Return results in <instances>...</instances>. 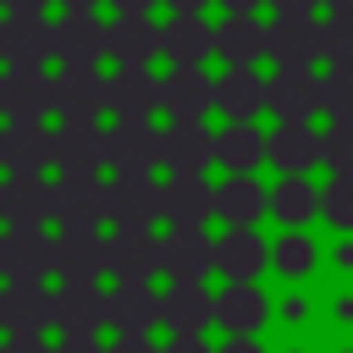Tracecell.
<instances>
[{
    "label": "cell",
    "mask_w": 353,
    "mask_h": 353,
    "mask_svg": "<svg viewBox=\"0 0 353 353\" xmlns=\"http://www.w3.org/2000/svg\"><path fill=\"white\" fill-rule=\"evenodd\" d=\"M270 61L276 66H314V61H325V22L276 11V22H270Z\"/></svg>",
    "instance_id": "obj_14"
},
{
    "label": "cell",
    "mask_w": 353,
    "mask_h": 353,
    "mask_svg": "<svg viewBox=\"0 0 353 353\" xmlns=\"http://www.w3.org/2000/svg\"><path fill=\"white\" fill-rule=\"evenodd\" d=\"M270 215L287 226H303L309 215H320V193L309 188V176H281L270 188Z\"/></svg>",
    "instance_id": "obj_34"
},
{
    "label": "cell",
    "mask_w": 353,
    "mask_h": 353,
    "mask_svg": "<svg viewBox=\"0 0 353 353\" xmlns=\"http://www.w3.org/2000/svg\"><path fill=\"white\" fill-rule=\"evenodd\" d=\"M110 94V77H99L94 66H61L55 77V116L61 121H99Z\"/></svg>",
    "instance_id": "obj_17"
},
{
    "label": "cell",
    "mask_w": 353,
    "mask_h": 353,
    "mask_svg": "<svg viewBox=\"0 0 353 353\" xmlns=\"http://www.w3.org/2000/svg\"><path fill=\"white\" fill-rule=\"evenodd\" d=\"M221 270V237L204 226H171L165 232V276L171 281H210Z\"/></svg>",
    "instance_id": "obj_6"
},
{
    "label": "cell",
    "mask_w": 353,
    "mask_h": 353,
    "mask_svg": "<svg viewBox=\"0 0 353 353\" xmlns=\"http://www.w3.org/2000/svg\"><path fill=\"white\" fill-rule=\"evenodd\" d=\"M99 325H110V292L99 281H61L55 287V331L94 336Z\"/></svg>",
    "instance_id": "obj_7"
},
{
    "label": "cell",
    "mask_w": 353,
    "mask_h": 353,
    "mask_svg": "<svg viewBox=\"0 0 353 353\" xmlns=\"http://www.w3.org/2000/svg\"><path fill=\"white\" fill-rule=\"evenodd\" d=\"M165 221V188L154 176H110V226Z\"/></svg>",
    "instance_id": "obj_20"
},
{
    "label": "cell",
    "mask_w": 353,
    "mask_h": 353,
    "mask_svg": "<svg viewBox=\"0 0 353 353\" xmlns=\"http://www.w3.org/2000/svg\"><path fill=\"white\" fill-rule=\"evenodd\" d=\"M105 110L110 116H154V110H165V77H154L149 66H116Z\"/></svg>",
    "instance_id": "obj_21"
},
{
    "label": "cell",
    "mask_w": 353,
    "mask_h": 353,
    "mask_svg": "<svg viewBox=\"0 0 353 353\" xmlns=\"http://www.w3.org/2000/svg\"><path fill=\"white\" fill-rule=\"evenodd\" d=\"M215 55L226 66H254L270 61V22H254V11H232L215 28Z\"/></svg>",
    "instance_id": "obj_25"
},
{
    "label": "cell",
    "mask_w": 353,
    "mask_h": 353,
    "mask_svg": "<svg viewBox=\"0 0 353 353\" xmlns=\"http://www.w3.org/2000/svg\"><path fill=\"white\" fill-rule=\"evenodd\" d=\"M270 11H287V17H314V6H325V0H265Z\"/></svg>",
    "instance_id": "obj_43"
},
{
    "label": "cell",
    "mask_w": 353,
    "mask_h": 353,
    "mask_svg": "<svg viewBox=\"0 0 353 353\" xmlns=\"http://www.w3.org/2000/svg\"><path fill=\"white\" fill-rule=\"evenodd\" d=\"M221 132L204 127V116H176L165 127V171H210L221 154Z\"/></svg>",
    "instance_id": "obj_18"
},
{
    "label": "cell",
    "mask_w": 353,
    "mask_h": 353,
    "mask_svg": "<svg viewBox=\"0 0 353 353\" xmlns=\"http://www.w3.org/2000/svg\"><path fill=\"white\" fill-rule=\"evenodd\" d=\"M55 132V171L61 176H99L110 165V132L99 121H61Z\"/></svg>",
    "instance_id": "obj_3"
},
{
    "label": "cell",
    "mask_w": 353,
    "mask_h": 353,
    "mask_svg": "<svg viewBox=\"0 0 353 353\" xmlns=\"http://www.w3.org/2000/svg\"><path fill=\"white\" fill-rule=\"evenodd\" d=\"M221 215V188L204 182V171H171L165 182V221L171 226H210Z\"/></svg>",
    "instance_id": "obj_16"
},
{
    "label": "cell",
    "mask_w": 353,
    "mask_h": 353,
    "mask_svg": "<svg viewBox=\"0 0 353 353\" xmlns=\"http://www.w3.org/2000/svg\"><path fill=\"white\" fill-rule=\"evenodd\" d=\"M215 353H265V347H259L254 336H226V342H221Z\"/></svg>",
    "instance_id": "obj_45"
},
{
    "label": "cell",
    "mask_w": 353,
    "mask_h": 353,
    "mask_svg": "<svg viewBox=\"0 0 353 353\" xmlns=\"http://www.w3.org/2000/svg\"><path fill=\"white\" fill-rule=\"evenodd\" d=\"M99 276H110L99 226H61L55 232V281H99Z\"/></svg>",
    "instance_id": "obj_11"
},
{
    "label": "cell",
    "mask_w": 353,
    "mask_h": 353,
    "mask_svg": "<svg viewBox=\"0 0 353 353\" xmlns=\"http://www.w3.org/2000/svg\"><path fill=\"white\" fill-rule=\"evenodd\" d=\"M325 116L331 121H353V66H331L325 72Z\"/></svg>",
    "instance_id": "obj_37"
},
{
    "label": "cell",
    "mask_w": 353,
    "mask_h": 353,
    "mask_svg": "<svg viewBox=\"0 0 353 353\" xmlns=\"http://www.w3.org/2000/svg\"><path fill=\"white\" fill-rule=\"evenodd\" d=\"M154 55H165V22H149V11H116L110 61L116 66H149Z\"/></svg>",
    "instance_id": "obj_13"
},
{
    "label": "cell",
    "mask_w": 353,
    "mask_h": 353,
    "mask_svg": "<svg viewBox=\"0 0 353 353\" xmlns=\"http://www.w3.org/2000/svg\"><path fill=\"white\" fill-rule=\"evenodd\" d=\"M55 61L61 66H99V61H110V22H94V11H66L55 22Z\"/></svg>",
    "instance_id": "obj_9"
},
{
    "label": "cell",
    "mask_w": 353,
    "mask_h": 353,
    "mask_svg": "<svg viewBox=\"0 0 353 353\" xmlns=\"http://www.w3.org/2000/svg\"><path fill=\"white\" fill-rule=\"evenodd\" d=\"M270 165L281 176H309V165H325V132H314L309 121H276Z\"/></svg>",
    "instance_id": "obj_22"
},
{
    "label": "cell",
    "mask_w": 353,
    "mask_h": 353,
    "mask_svg": "<svg viewBox=\"0 0 353 353\" xmlns=\"http://www.w3.org/2000/svg\"><path fill=\"white\" fill-rule=\"evenodd\" d=\"M61 6H66V11H94L99 0H61Z\"/></svg>",
    "instance_id": "obj_50"
},
{
    "label": "cell",
    "mask_w": 353,
    "mask_h": 353,
    "mask_svg": "<svg viewBox=\"0 0 353 353\" xmlns=\"http://www.w3.org/2000/svg\"><path fill=\"white\" fill-rule=\"evenodd\" d=\"M50 204H55V182L6 171V182H0V221L6 226H44Z\"/></svg>",
    "instance_id": "obj_23"
},
{
    "label": "cell",
    "mask_w": 353,
    "mask_h": 353,
    "mask_svg": "<svg viewBox=\"0 0 353 353\" xmlns=\"http://www.w3.org/2000/svg\"><path fill=\"white\" fill-rule=\"evenodd\" d=\"M0 6H6V11H44L50 0H0Z\"/></svg>",
    "instance_id": "obj_46"
},
{
    "label": "cell",
    "mask_w": 353,
    "mask_h": 353,
    "mask_svg": "<svg viewBox=\"0 0 353 353\" xmlns=\"http://www.w3.org/2000/svg\"><path fill=\"white\" fill-rule=\"evenodd\" d=\"M0 325L44 336V325H55V292L44 281H6L0 287Z\"/></svg>",
    "instance_id": "obj_24"
},
{
    "label": "cell",
    "mask_w": 353,
    "mask_h": 353,
    "mask_svg": "<svg viewBox=\"0 0 353 353\" xmlns=\"http://www.w3.org/2000/svg\"><path fill=\"white\" fill-rule=\"evenodd\" d=\"M226 11H254V6H265V0H221Z\"/></svg>",
    "instance_id": "obj_49"
},
{
    "label": "cell",
    "mask_w": 353,
    "mask_h": 353,
    "mask_svg": "<svg viewBox=\"0 0 353 353\" xmlns=\"http://www.w3.org/2000/svg\"><path fill=\"white\" fill-rule=\"evenodd\" d=\"M0 165L22 176H44V165H55V132H44V121H6Z\"/></svg>",
    "instance_id": "obj_19"
},
{
    "label": "cell",
    "mask_w": 353,
    "mask_h": 353,
    "mask_svg": "<svg viewBox=\"0 0 353 353\" xmlns=\"http://www.w3.org/2000/svg\"><path fill=\"white\" fill-rule=\"evenodd\" d=\"M0 276L6 281L55 276V237H44V226H6L0 232Z\"/></svg>",
    "instance_id": "obj_4"
},
{
    "label": "cell",
    "mask_w": 353,
    "mask_h": 353,
    "mask_svg": "<svg viewBox=\"0 0 353 353\" xmlns=\"http://www.w3.org/2000/svg\"><path fill=\"white\" fill-rule=\"evenodd\" d=\"M110 353H165V347H154L149 336H116V342H110Z\"/></svg>",
    "instance_id": "obj_41"
},
{
    "label": "cell",
    "mask_w": 353,
    "mask_h": 353,
    "mask_svg": "<svg viewBox=\"0 0 353 353\" xmlns=\"http://www.w3.org/2000/svg\"><path fill=\"white\" fill-rule=\"evenodd\" d=\"M0 55H6V66H44V61H55V22H44V11H6Z\"/></svg>",
    "instance_id": "obj_5"
},
{
    "label": "cell",
    "mask_w": 353,
    "mask_h": 353,
    "mask_svg": "<svg viewBox=\"0 0 353 353\" xmlns=\"http://www.w3.org/2000/svg\"><path fill=\"white\" fill-rule=\"evenodd\" d=\"M270 265V248L254 226H226L221 232V276L226 281H259Z\"/></svg>",
    "instance_id": "obj_31"
},
{
    "label": "cell",
    "mask_w": 353,
    "mask_h": 353,
    "mask_svg": "<svg viewBox=\"0 0 353 353\" xmlns=\"http://www.w3.org/2000/svg\"><path fill=\"white\" fill-rule=\"evenodd\" d=\"M270 110H276V121H309L314 110H325V77H314L309 66H276Z\"/></svg>",
    "instance_id": "obj_15"
},
{
    "label": "cell",
    "mask_w": 353,
    "mask_h": 353,
    "mask_svg": "<svg viewBox=\"0 0 353 353\" xmlns=\"http://www.w3.org/2000/svg\"><path fill=\"white\" fill-rule=\"evenodd\" d=\"M105 265H110V281H154L165 276V237H154V226H110Z\"/></svg>",
    "instance_id": "obj_2"
},
{
    "label": "cell",
    "mask_w": 353,
    "mask_h": 353,
    "mask_svg": "<svg viewBox=\"0 0 353 353\" xmlns=\"http://www.w3.org/2000/svg\"><path fill=\"white\" fill-rule=\"evenodd\" d=\"M55 353H110V347H99L94 336H61V342H55Z\"/></svg>",
    "instance_id": "obj_42"
},
{
    "label": "cell",
    "mask_w": 353,
    "mask_h": 353,
    "mask_svg": "<svg viewBox=\"0 0 353 353\" xmlns=\"http://www.w3.org/2000/svg\"><path fill=\"white\" fill-rule=\"evenodd\" d=\"M165 6H171V11H204L210 0H165Z\"/></svg>",
    "instance_id": "obj_48"
},
{
    "label": "cell",
    "mask_w": 353,
    "mask_h": 353,
    "mask_svg": "<svg viewBox=\"0 0 353 353\" xmlns=\"http://www.w3.org/2000/svg\"><path fill=\"white\" fill-rule=\"evenodd\" d=\"M325 171L331 176H353V121H331L325 127Z\"/></svg>",
    "instance_id": "obj_38"
},
{
    "label": "cell",
    "mask_w": 353,
    "mask_h": 353,
    "mask_svg": "<svg viewBox=\"0 0 353 353\" xmlns=\"http://www.w3.org/2000/svg\"><path fill=\"white\" fill-rule=\"evenodd\" d=\"M165 353H215V347H210L204 336H171V342H165Z\"/></svg>",
    "instance_id": "obj_44"
},
{
    "label": "cell",
    "mask_w": 353,
    "mask_h": 353,
    "mask_svg": "<svg viewBox=\"0 0 353 353\" xmlns=\"http://www.w3.org/2000/svg\"><path fill=\"white\" fill-rule=\"evenodd\" d=\"M265 210H270V193H265L248 171H232V176L221 182V221H226V226H254Z\"/></svg>",
    "instance_id": "obj_32"
},
{
    "label": "cell",
    "mask_w": 353,
    "mask_h": 353,
    "mask_svg": "<svg viewBox=\"0 0 353 353\" xmlns=\"http://www.w3.org/2000/svg\"><path fill=\"white\" fill-rule=\"evenodd\" d=\"M270 265H276L281 276H309V270H314V243H309V237L292 226V232H287V237L270 248Z\"/></svg>",
    "instance_id": "obj_35"
},
{
    "label": "cell",
    "mask_w": 353,
    "mask_h": 353,
    "mask_svg": "<svg viewBox=\"0 0 353 353\" xmlns=\"http://www.w3.org/2000/svg\"><path fill=\"white\" fill-rule=\"evenodd\" d=\"M325 66H353V11H331V22H325Z\"/></svg>",
    "instance_id": "obj_39"
},
{
    "label": "cell",
    "mask_w": 353,
    "mask_h": 353,
    "mask_svg": "<svg viewBox=\"0 0 353 353\" xmlns=\"http://www.w3.org/2000/svg\"><path fill=\"white\" fill-rule=\"evenodd\" d=\"M215 325V292L204 281H171L165 287V331L171 336H204Z\"/></svg>",
    "instance_id": "obj_26"
},
{
    "label": "cell",
    "mask_w": 353,
    "mask_h": 353,
    "mask_svg": "<svg viewBox=\"0 0 353 353\" xmlns=\"http://www.w3.org/2000/svg\"><path fill=\"white\" fill-rule=\"evenodd\" d=\"M110 6H116V11H154L160 0H110Z\"/></svg>",
    "instance_id": "obj_47"
},
{
    "label": "cell",
    "mask_w": 353,
    "mask_h": 353,
    "mask_svg": "<svg viewBox=\"0 0 353 353\" xmlns=\"http://www.w3.org/2000/svg\"><path fill=\"white\" fill-rule=\"evenodd\" d=\"M154 325H165V292H154L149 281H116L110 287V331L149 336Z\"/></svg>",
    "instance_id": "obj_12"
},
{
    "label": "cell",
    "mask_w": 353,
    "mask_h": 353,
    "mask_svg": "<svg viewBox=\"0 0 353 353\" xmlns=\"http://www.w3.org/2000/svg\"><path fill=\"white\" fill-rule=\"evenodd\" d=\"M50 221L55 226H99V221H110V182H99V176H61Z\"/></svg>",
    "instance_id": "obj_10"
},
{
    "label": "cell",
    "mask_w": 353,
    "mask_h": 353,
    "mask_svg": "<svg viewBox=\"0 0 353 353\" xmlns=\"http://www.w3.org/2000/svg\"><path fill=\"white\" fill-rule=\"evenodd\" d=\"M215 110V77L204 66H171L165 72V116H210Z\"/></svg>",
    "instance_id": "obj_30"
},
{
    "label": "cell",
    "mask_w": 353,
    "mask_h": 353,
    "mask_svg": "<svg viewBox=\"0 0 353 353\" xmlns=\"http://www.w3.org/2000/svg\"><path fill=\"white\" fill-rule=\"evenodd\" d=\"M105 132L116 176H154V165H165V127H154L149 116H116Z\"/></svg>",
    "instance_id": "obj_1"
},
{
    "label": "cell",
    "mask_w": 353,
    "mask_h": 353,
    "mask_svg": "<svg viewBox=\"0 0 353 353\" xmlns=\"http://www.w3.org/2000/svg\"><path fill=\"white\" fill-rule=\"evenodd\" d=\"M215 154H221L226 171H254V165L270 160V138L254 121H232V127H221V149Z\"/></svg>",
    "instance_id": "obj_33"
},
{
    "label": "cell",
    "mask_w": 353,
    "mask_h": 353,
    "mask_svg": "<svg viewBox=\"0 0 353 353\" xmlns=\"http://www.w3.org/2000/svg\"><path fill=\"white\" fill-rule=\"evenodd\" d=\"M325 11H353V0H325Z\"/></svg>",
    "instance_id": "obj_51"
},
{
    "label": "cell",
    "mask_w": 353,
    "mask_h": 353,
    "mask_svg": "<svg viewBox=\"0 0 353 353\" xmlns=\"http://www.w3.org/2000/svg\"><path fill=\"white\" fill-rule=\"evenodd\" d=\"M320 215L336 226V232H353V176H331L320 188Z\"/></svg>",
    "instance_id": "obj_36"
},
{
    "label": "cell",
    "mask_w": 353,
    "mask_h": 353,
    "mask_svg": "<svg viewBox=\"0 0 353 353\" xmlns=\"http://www.w3.org/2000/svg\"><path fill=\"white\" fill-rule=\"evenodd\" d=\"M0 110L6 121H44L55 110V77H44V66H6Z\"/></svg>",
    "instance_id": "obj_8"
},
{
    "label": "cell",
    "mask_w": 353,
    "mask_h": 353,
    "mask_svg": "<svg viewBox=\"0 0 353 353\" xmlns=\"http://www.w3.org/2000/svg\"><path fill=\"white\" fill-rule=\"evenodd\" d=\"M215 55V22H204L199 11H171L165 22V61L171 66H204Z\"/></svg>",
    "instance_id": "obj_29"
},
{
    "label": "cell",
    "mask_w": 353,
    "mask_h": 353,
    "mask_svg": "<svg viewBox=\"0 0 353 353\" xmlns=\"http://www.w3.org/2000/svg\"><path fill=\"white\" fill-rule=\"evenodd\" d=\"M265 314H270V303H265V292L254 281H226L215 292V325L226 336H254L265 325Z\"/></svg>",
    "instance_id": "obj_28"
},
{
    "label": "cell",
    "mask_w": 353,
    "mask_h": 353,
    "mask_svg": "<svg viewBox=\"0 0 353 353\" xmlns=\"http://www.w3.org/2000/svg\"><path fill=\"white\" fill-rule=\"evenodd\" d=\"M215 110H226L232 121H254L259 110H270V83L254 66H226L215 83Z\"/></svg>",
    "instance_id": "obj_27"
},
{
    "label": "cell",
    "mask_w": 353,
    "mask_h": 353,
    "mask_svg": "<svg viewBox=\"0 0 353 353\" xmlns=\"http://www.w3.org/2000/svg\"><path fill=\"white\" fill-rule=\"evenodd\" d=\"M0 353H55L39 331H6V342H0Z\"/></svg>",
    "instance_id": "obj_40"
}]
</instances>
